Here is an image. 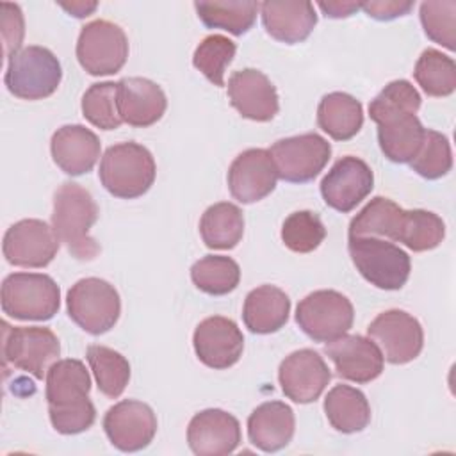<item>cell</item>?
<instances>
[{
  "label": "cell",
  "instance_id": "11",
  "mask_svg": "<svg viewBox=\"0 0 456 456\" xmlns=\"http://www.w3.org/2000/svg\"><path fill=\"white\" fill-rule=\"evenodd\" d=\"M269 151L278 178L290 183H306L326 167L331 157V144L322 135L306 132L276 141Z\"/></svg>",
  "mask_w": 456,
  "mask_h": 456
},
{
  "label": "cell",
  "instance_id": "16",
  "mask_svg": "<svg viewBox=\"0 0 456 456\" xmlns=\"http://www.w3.org/2000/svg\"><path fill=\"white\" fill-rule=\"evenodd\" d=\"M228 189L233 200L249 205L269 196L278 182V171L271 151L249 148L239 153L228 167Z\"/></svg>",
  "mask_w": 456,
  "mask_h": 456
},
{
  "label": "cell",
  "instance_id": "28",
  "mask_svg": "<svg viewBox=\"0 0 456 456\" xmlns=\"http://www.w3.org/2000/svg\"><path fill=\"white\" fill-rule=\"evenodd\" d=\"M426 128L415 114H401L378 123V142L383 155L395 162H410L424 139Z\"/></svg>",
  "mask_w": 456,
  "mask_h": 456
},
{
  "label": "cell",
  "instance_id": "7",
  "mask_svg": "<svg viewBox=\"0 0 456 456\" xmlns=\"http://www.w3.org/2000/svg\"><path fill=\"white\" fill-rule=\"evenodd\" d=\"M69 319L91 335H103L114 328L121 314V299L114 285L102 278H82L66 296Z\"/></svg>",
  "mask_w": 456,
  "mask_h": 456
},
{
  "label": "cell",
  "instance_id": "32",
  "mask_svg": "<svg viewBox=\"0 0 456 456\" xmlns=\"http://www.w3.org/2000/svg\"><path fill=\"white\" fill-rule=\"evenodd\" d=\"M201 23L208 28H221L233 36L246 34L256 20V2H194Z\"/></svg>",
  "mask_w": 456,
  "mask_h": 456
},
{
  "label": "cell",
  "instance_id": "43",
  "mask_svg": "<svg viewBox=\"0 0 456 456\" xmlns=\"http://www.w3.org/2000/svg\"><path fill=\"white\" fill-rule=\"evenodd\" d=\"M0 27L4 39V55L9 59L20 50L25 36V21L20 5L11 2L0 4Z\"/></svg>",
  "mask_w": 456,
  "mask_h": 456
},
{
  "label": "cell",
  "instance_id": "6",
  "mask_svg": "<svg viewBox=\"0 0 456 456\" xmlns=\"http://www.w3.org/2000/svg\"><path fill=\"white\" fill-rule=\"evenodd\" d=\"M347 251L356 271L381 290H399L410 278L411 262L404 249L378 237H349Z\"/></svg>",
  "mask_w": 456,
  "mask_h": 456
},
{
  "label": "cell",
  "instance_id": "39",
  "mask_svg": "<svg viewBox=\"0 0 456 456\" xmlns=\"http://www.w3.org/2000/svg\"><path fill=\"white\" fill-rule=\"evenodd\" d=\"M82 116L100 130H116L123 123L118 110V82H96L82 96Z\"/></svg>",
  "mask_w": 456,
  "mask_h": 456
},
{
  "label": "cell",
  "instance_id": "38",
  "mask_svg": "<svg viewBox=\"0 0 456 456\" xmlns=\"http://www.w3.org/2000/svg\"><path fill=\"white\" fill-rule=\"evenodd\" d=\"M237 46L232 39L221 34L207 36L194 50L192 64L201 71L208 82L217 87L224 86V73L233 61Z\"/></svg>",
  "mask_w": 456,
  "mask_h": 456
},
{
  "label": "cell",
  "instance_id": "1",
  "mask_svg": "<svg viewBox=\"0 0 456 456\" xmlns=\"http://www.w3.org/2000/svg\"><path fill=\"white\" fill-rule=\"evenodd\" d=\"M89 392L91 376L80 360H57L48 369L45 395L50 422L57 433L78 435L94 424L96 410Z\"/></svg>",
  "mask_w": 456,
  "mask_h": 456
},
{
  "label": "cell",
  "instance_id": "22",
  "mask_svg": "<svg viewBox=\"0 0 456 456\" xmlns=\"http://www.w3.org/2000/svg\"><path fill=\"white\" fill-rule=\"evenodd\" d=\"M167 109L160 86L150 78L126 77L118 82V110L123 123L135 128L155 125Z\"/></svg>",
  "mask_w": 456,
  "mask_h": 456
},
{
  "label": "cell",
  "instance_id": "20",
  "mask_svg": "<svg viewBox=\"0 0 456 456\" xmlns=\"http://www.w3.org/2000/svg\"><path fill=\"white\" fill-rule=\"evenodd\" d=\"M228 96L232 107L246 119L267 123L278 110V93L274 84L260 69L244 68L228 78Z\"/></svg>",
  "mask_w": 456,
  "mask_h": 456
},
{
  "label": "cell",
  "instance_id": "26",
  "mask_svg": "<svg viewBox=\"0 0 456 456\" xmlns=\"http://www.w3.org/2000/svg\"><path fill=\"white\" fill-rule=\"evenodd\" d=\"M290 314L289 296L274 285H260L253 289L242 306L246 328L256 335H269L281 330Z\"/></svg>",
  "mask_w": 456,
  "mask_h": 456
},
{
  "label": "cell",
  "instance_id": "23",
  "mask_svg": "<svg viewBox=\"0 0 456 456\" xmlns=\"http://www.w3.org/2000/svg\"><path fill=\"white\" fill-rule=\"evenodd\" d=\"M100 150L98 135L84 125H64L53 132L50 141L53 162L69 176L89 173L100 159Z\"/></svg>",
  "mask_w": 456,
  "mask_h": 456
},
{
  "label": "cell",
  "instance_id": "31",
  "mask_svg": "<svg viewBox=\"0 0 456 456\" xmlns=\"http://www.w3.org/2000/svg\"><path fill=\"white\" fill-rule=\"evenodd\" d=\"M200 233L208 249L235 248L244 235L242 210L230 201L210 205L200 219Z\"/></svg>",
  "mask_w": 456,
  "mask_h": 456
},
{
  "label": "cell",
  "instance_id": "21",
  "mask_svg": "<svg viewBox=\"0 0 456 456\" xmlns=\"http://www.w3.org/2000/svg\"><path fill=\"white\" fill-rule=\"evenodd\" d=\"M187 444L198 456L232 454L240 444V424L224 410H201L187 426Z\"/></svg>",
  "mask_w": 456,
  "mask_h": 456
},
{
  "label": "cell",
  "instance_id": "29",
  "mask_svg": "<svg viewBox=\"0 0 456 456\" xmlns=\"http://www.w3.org/2000/svg\"><path fill=\"white\" fill-rule=\"evenodd\" d=\"M324 413L340 433L363 431L370 422V406L365 394L349 385H335L324 397Z\"/></svg>",
  "mask_w": 456,
  "mask_h": 456
},
{
  "label": "cell",
  "instance_id": "34",
  "mask_svg": "<svg viewBox=\"0 0 456 456\" xmlns=\"http://www.w3.org/2000/svg\"><path fill=\"white\" fill-rule=\"evenodd\" d=\"M191 280L205 294L224 296L237 289L240 267L230 256L207 255L191 267Z\"/></svg>",
  "mask_w": 456,
  "mask_h": 456
},
{
  "label": "cell",
  "instance_id": "30",
  "mask_svg": "<svg viewBox=\"0 0 456 456\" xmlns=\"http://www.w3.org/2000/svg\"><path fill=\"white\" fill-rule=\"evenodd\" d=\"M406 210L388 198H372L349 223V237H387L399 242Z\"/></svg>",
  "mask_w": 456,
  "mask_h": 456
},
{
  "label": "cell",
  "instance_id": "13",
  "mask_svg": "<svg viewBox=\"0 0 456 456\" xmlns=\"http://www.w3.org/2000/svg\"><path fill=\"white\" fill-rule=\"evenodd\" d=\"M59 246L53 226L41 219H21L7 228L2 251L11 265L39 269L55 258Z\"/></svg>",
  "mask_w": 456,
  "mask_h": 456
},
{
  "label": "cell",
  "instance_id": "8",
  "mask_svg": "<svg viewBox=\"0 0 456 456\" xmlns=\"http://www.w3.org/2000/svg\"><path fill=\"white\" fill-rule=\"evenodd\" d=\"M4 362L43 379L61 354L57 335L45 326H9L2 322Z\"/></svg>",
  "mask_w": 456,
  "mask_h": 456
},
{
  "label": "cell",
  "instance_id": "44",
  "mask_svg": "<svg viewBox=\"0 0 456 456\" xmlns=\"http://www.w3.org/2000/svg\"><path fill=\"white\" fill-rule=\"evenodd\" d=\"M413 2H363L360 4V9L369 18H374L378 21H390L399 16H404L411 11Z\"/></svg>",
  "mask_w": 456,
  "mask_h": 456
},
{
  "label": "cell",
  "instance_id": "10",
  "mask_svg": "<svg viewBox=\"0 0 456 456\" xmlns=\"http://www.w3.org/2000/svg\"><path fill=\"white\" fill-rule=\"evenodd\" d=\"M128 57L125 30L107 20H94L82 27L77 41V59L93 77L118 73Z\"/></svg>",
  "mask_w": 456,
  "mask_h": 456
},
{
  "label": "cell",
  "instance_id": "2",
  "mask_svg": "<svg viewBox=\"0 0 456 456\" xmlns=\"http://www.w3.org/2000/svg\"><path fill=\"white\" fill-rule=\"evenodd\" d=\"M100 210L91 192L80 183L64 182L53 194L52 226L59 240L77 260H94L100 244L89 235Z\"/></svg>",
  "mask_w": 456,
  "mask_h": 456
},
{
  "label": "cell",
  "instance_id": "45",
  "mask_svg": "<svg viewBox=\"0 0 456 456\" xmlns=\"http://www.w3.org/2000/svg\"><path fill=\"white\" fill-rule=\"evenodd\" d=\"M317 7L328 16V18H347L353 12L360 9L358 2H319Z\"/></svg>",
  "mask_w": 456,
  "mask_h": 456
},
{
  "label": "cell",
  "instance_id": "25",
  "mask_svg": "<svg viewBox=\"0 0 456 456\" xmlns=\"http://www.w3.org/2000/svg\"><path fill=\"white\" fill-rule=\"evenodd\" d=\"M260 14L265 32L287 45L305 41L317 25V14L312 2H264Z\"/></svg>",
  "mask_w": 456,
  "mask_h": 456
},
{
  "label": "cell",
  "instance_id": "35",
  "mask_svg": "<svg viewBox=\"0 0 456 456\" xmlns=\"http://www.w3.org/2000/svg\"><path fill=\"white\" fill-rule=\"evenodd\" d=\"M413 77L428 96L444 98L456 89V64L440 50L428 48L417 59Z\"/></svg>",
  "mask_w": 456,
  "mask_h": 456
},
{
  "label": "cell",
  "instance_id": "19",
  "mask_svg": "<svg viewBox=\"0 0 456 456\" xmlns=\"http://www.w3.org/2000/svg\"><path fill=\"white\" fill-rule=\"evenodd\" d=\"M324 354L333 362L337 376L353 383H370L381 376L385 358L379 347L362 335H342L326 342Z\"/></svg>",
  "mask_w": 456,
  "mask_h": 456
},
{
  "label": "cell",
  "instance_id": "46",
  "mask_svg": "<svg viewBox=\"0 0 456 456\" xmlns=\"http://www.w3.org/2000/svg\"><path fill=\"white\" fill-rule=\"evenodd\" d=\"M61 7L75 18H86L94 12L98 4L96 2H71V4H61Z\"/></svg>",
  "mask_w": 456,
  "mask_h": 456
},
{
  "label": "cell",
  "instance_id": "5",
  "mask_svg": "<svg viewBox=\"0 0 456 456\" xmlns=\"http://www.w3.org/2000/svg\"><path fill=\"white\" fill-rule=\"evenodd\" d=\"M62 78V68L52 50L37 45L20 48L9 57L4 82L20 100H43L52 96Z\"/></svg>",
  "mask_w": 456,
  "mask_h": 456
},
{
  "label": "cell",
  "instance_id": "14",
  "mask_svg": "<svg viewBox=\"0 0 456 456\" xmlns=\"http://www.w3.org/2000/svg\"><path fill=\"white\" fill-rule=\"evenodd\" d=\"M103 431L110 444L123 452L146 449L157 433V415L150 404L123 399L110 406L103 417Z\"/></svg>",
  "mask_w": 456,
  "mask_h": 456
},
{
  "label": "cell",
  "instance_id": "36",
  "mask_svg": "<svg viewBox=\"0 0 456 456\" xmlns=\"http://www.w3.org/2000/svg\"><path fill=\"white\" fill-rule=\"evenodd\" d=\"M445 237V223L440 216L429 210H406L404 226L399 242L411 251H429L442 244Z\"/></svg>",
  "mask_w": 456,
  "mask_h": 456
},
{
  "label": "cell",
  "instance_id": "4",
  "mask_svg": "<svg viewBox=\"0 0 456 456\" xmlns=\"http://www.w3.org/2000/svg\"><path fill=\"white\" fill-rule=\"evenodd\" d=\"M2 312L18 321H48L61 308V289L43 273H12L2 283Z\"/></svg>",
  "mask_w": 456,
  "mask_h": 456
},
{
  "label": "cell",
  "instance_id": "33",
  "mask_svg": "<svg viewBox=\"0 0 456 456\" xmlns=\"http://www.w3.org/2000/svg\"><path fill=\"white\" fill-rule=\"evenodd\" d=\"M86 356L94 374L98 390L110 399L119 397L130 381L128 360L121 353L100 344H91Z\"/></svg>",
  "mask_w": 456,
  "mask_h": 456
},
{
  "label": "cell",
  "instance_id": "18",
  "mask_svg": "<svg viewBox=\"0 0 456 456\" xmlns=\"http://www.w3.org/2000/svg\"><path fill=\"white\" fill-rule=\"evenodd\" d=\"M192 346L203 365L223 370L235 365L242 356L244 335L232 319L212 315L196 326Z\"/></svg>",
  "mask_w": 456,
  "mask_h": 456
},
{
  "label": "cell",
  "instance_id": "12",
  "mask_svg": "<svg viewBox=\"0 0 456 456\" xmlns=\"http://www.w3.org/2000/svg\"><path fill=\"white\" fill-rule=\"evenodd\" d=\"M369 338L379 347L383 358L394 365L415 360L424 347L420 322L404 310H385L367 328Z\"/></svg>",
  "mask_w": 456,
  "mask_h": 456
},
{
  "label": "cell",
  "instance_id": "3",
  "mask_svg": "<svg viewBox=\"0 0 456 456\" xmlns=\"http://www.w3.org/2000/svg\"><path fill=\"white\" fill-rule=\"evenodd\" d=\"M157 166L150 150L139 142L126 141L109 146L100 160V182L116 198L134 200L150 191L155 182Z\"/></svg>",
  "mask_w": 456,
  "mask_h": 456
},
{
  "label": "cell",
  "instance_id": "42",
  "mask_svg": "<svg viewBox=\"0 0 456 456\" xmlns=\"http://www.w3.org/2000/svg\"><path fill=\"white\" fill-rule=\"evenodd\" d=\"M420 23L433 43L451 52L456 48V2H422Z\"/></svg>",
  "mask_w": 456,
  "mask_h": 456
},
{
  "label": "cell",
  "instance_id": "9",
  "mask_svg": "<svg viewBox=\"0 0 456 456\" xmlns=\"http://www.w3.org/2000/svg\"><path fill=\"white\" fill-rule=\"evenodd\" d=\"M354 321L353 303L337 290L310 292L297 303L296 322L314 342H331L346 335Z\"/></svg>",
  "mask_w": 456,
  "mask_h": 456
},
{
  "label": "cell",
  "instance_id": "17",
  "mask_svg": "<svg viewBox=\"0 0 456 456\" xmlns=\"http://www.w3.org/2000/svg\"><path fill=\"white\" fill-rule=\"evenodd\" d=\"M331 379L324 358L314 349H297L285 356L278 369L281 392L294 403L308 404L321 397Z\"/></svg>",
  "mask_w": 456,
  "mask_h": 456
},
{
  "label": "cell",
  "instance_id": "37",
  "mask_svg": "<svg viewBox=\"0 0 456 456\" xmlns=\"http://www.w3.org/2000/svg\"><path fill=\"white\" fill-rule=\"evenodd\" d=\"M422 98L408 80H392L369 103V116L378 125L401 114H417Z\"/></svg>",
  "mask_w": 456,
  "mask_h": 456
},
{
  "label": "cell",
  "instance_id": "15",
  "mask_svg": "<svg viewBox=\"0 0 456 456\" xmlns=\"http://www.w3.org/2000/svg\"><path fill=\"white\" fill-rule=\"evenodd\" d=\"M374 187L370 166L353 155L338 159L321 180V196L328 207L337 212H351L360 205Z\"/></svg>",
  "mask_w": 456,
  "mask_h": 456
},
{
  "label": "cell",
  "instance_id": "41",
  "mask_svg": "<svg viewBox=\"0 0 456 456\" xmlns=\"http://www.w3.org/2000/svg\"><path fill=\"white\" fill-rule=\"evenodd\" d=\"M326 237L321 217L312 210L292 212L281 224V240L294 253H312Z\"/></svg>",
  "mask_w": 456,
  "mask_h": 456
},
{
  "label": "cell",
  "instance_id": "40",
  "mask_svg": "<svg viewBox=\"0 0 456 456\" xmlns=\"http://www.w3.org/2000/svg\"><path fill=\"white\" fill-rule=\"evenodd\" d=\"M411 169L426 180H438L452 167V150L449 139L431 128H426L417 155L410 160Z\"/></svg>",
  "mask_w": 456,
  "mask_h": 456
},
{
  "label": "cell",
  "instance_id": "24",
  "mask_svg": "<svg viewBox=\"0 0 456 456\" xmlns=\"http://www.w3.org/2000/svg\"><path fill=\"white\" fill-rule=\"evenodd\" d=\"M296 417L283 401H267L256 406L248 417V438L264 452H278L294 436Z\"/></svg>",
  "mask_w": 456,
  "mask_h": 456
},
{
  "label": "cell",
  "instance_id": "27",
  "mask_svg": "<svg viewBox=\"0 0 456 456\" xmlns=\"http://www.w3.org/2000/svg\"><path fill=\"white\" fill-rule=\"evenodd\" d=\"M317 125L335 141H349L363 125L362 103L347 93H328L317 107Z\"/></svg>",
  "mask_w": 456,
  "mask_h": 456
}]
</instances>
